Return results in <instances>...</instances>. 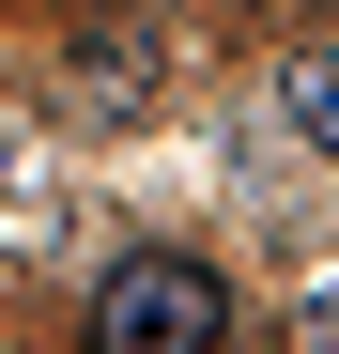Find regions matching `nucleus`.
I'll return each mask as SVG.
<instances>
[{"instance_id": "f03ea898", "label": "nucleus", "mask_w": 339, "mask_h": 354, "mask_svg": "<svg viewBox=\"0 0 339 354\" xmlns=\"http://www.w3.org/2000/svg\"><path fill=\"white\" fill-rule=\"evenodd\" d=\"M277 93H293L309 154H339V46H293V77H277Z\"/></svg>"}, {"instance_id": "f257e3e1", "label": "nucleus", "mask_w": 339, "mask_h": 354, "mask_svg": "<svg viewBox=\"0 0 339 354\" xmlns=\"http://www.w3.org/2000/svg\"><path fill=\"white\" fill-rule=\"evenodd\" d=\"M216 324H232V292H216L201 262H170V247L108 262V292H93V339L108 354H216Z\"/></svg>"}]
</instances>
